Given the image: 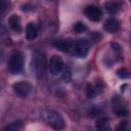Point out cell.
<instances>
[{"label":"cell","mask_w":131,"mask_h":131,"mask_svg":"<svg viewBox=\"0 0 131 131\" xmlns=\"http://www.w3.org/2000/svg\"><path fill=\"white\" fill-rule=\"evenodd\" d=\"M41 116L43 120L53 129L55 130H60L64 127V120L62 116L52 110H43L41 113Z\"/></svg>","instance_id":"1"},{"label":"cell","mask_w":131,"mask_h":131,"mask_svg":"<svg viewBox=\"0 0 131 131\" xmlns=\"http://www.w3.org/2000/svg\"><path fill=\"white\" fill-rule=\"evenodd\" d=\"M24 68V55L19 51H14L8 61V70L11 74H18Z\"/></svg>","instance_id":"2"},{"label":"cell","mask_w":131,"mask_h":131,"mask_svg":"<svg viewBox=\"0 0 131 131\" xmlns=\"http://www.w3.org/2000/svg\"><path fill=\"white\" fill-rule=\"evenodd\" d=\"M89 51V43L85 39H77L74 40L73 45V53L80 57H85Z\"/></svg>","instance_id":"3"},{"label":"cell","mask_w":131,"mask_h":131,"mask_svg":"<svg viewBox=\"0 0 131 131\" xmlns=\"http://www.w3.org/2000/svg\"><path fill=\"white\" fill-rule=\"evenodd\" d=\"M12 89H13V92L20 96V97H25L27 96L31 90H32V85L29 83V82H26V81H20V82H17L15 84L12 85Z\"/></svg>","instance_id":"4"},{"label":"cell","mask_w":131,"mask_h":131,"mask_svg":"<svg viewBox=\"0 0 131 131\" xmlns=\"http://www.w3.org/2000/svg\"><path fill=\"white\" fill-rule=\"evenodd\" d=\"M53 46L62 52H72L74 40L72 39H58L53 41Z\"/></svg>","instance_id":"5"},{"label":"cell","mask_w":131,"mask_h":131,"mask_svg":"<svg viewBox=\"0 0 131 131\" xmlns=\"http://www.w3.org/2000/svg\"><path fill=\"white\" fill-rule=\"evenodd\" d=\"M63 68V60L58 55H53L49 61V72L52 75H57Z\"/></svg>","instance_id":"6"},{"label":"cell","mask_w":131,"mask_h":131,"mask_svg":"<svg viewBox=\"0 0 131 131\" xmlns=\"http://www.w3.org/2000/svg\"><path fill=\"white\" fill-rule=\"evenodd\" d=\"M86 16L92 21H98L101 18V10L95 5H89L85 8Z\"/></svg>","instance_id":"7"},{"label":"cell","mask_w":131,"mask_h":131,"mask_svg":"<svg viewBox=\"0 0 131 131\" xmlns=\"http://www.w3.org/2000/svg\"><path fill=\"white\" fill-rule=\"evenodd\" d=\"M102 88H103V84L100 81L96 82L94 85L87 84V86L85 88V93H86L87 97L92 98V97H95L97 94L101 93L102 92Z\"/></svg>","instance_id":"8"},{"label":"cell","mask_w":131,"mask_h":131,"mask_svg":"<svg viewBox=\"0 0 131 131\" xmlns=\"http://www.w3.org/2000/svg\"><path fill=\"white\" fill-rule=\"evenodd\" d=\"M34 64H35V70L37 75L43 76L45 73V58L43 55H41V53H36L35 57H34Z\"/></svg>","instance_id":"9"},{"label":"cell","mask_w":131,"mask_h":131,"mask_svg":"<svg viewBox=\"0 0 131 131\" xmlns=\"http://www.w3.org/2000/svg\"><path fill=\"white\" fill-rule=\"evenodd\" d=\"M103 29L110 33H117L120 30V23L116 18H108L103 25Z\"/></svg>","instance_id":"10"},{"label":"cell","mask_w":131,"mask_h":131,"mask_svg":"<svg viewBox=\"0 0 131 131\" xmlns=\"http://www.w3.org/2000/svg\"><path fill=\"white\" fill-rule=\"evenodd\" d=\"M38 35V27L35 23H29L26 28V36L28 40H33Z\"/></svg>","instance_id":"11"},{"label":"cell","mask_w":131,"mask_h":131,"mask_svg":"<svg viewBox=\"0 0 131 131\" xmlns=\"http://www.w3.org/2000/svg\"><path fill=\"white\" fill-rule=\"evenodd\" d=\"M8 24H9V27L14 32H20L21 31V23H20V18L18 15L12 14L8 19Z\"/></svg>","instance_id":"12"},{"label":"cell","mask_w":131,"mask_h":131,"mask_svg":"<svg viewBox=\"0 0 131 131\" xmlns=\"http://www.w3.org/2000/svg\"><path fill=\"white\" fill-rule=\"evenodd\" d=\"M104 7H105V10H106L108 13L114 14V13H117L118 10L120 9L121 3H120L119 1H117V0H110V1L105 2Z\"/></svg>","instance_id":"13"},{"label":"cell","mask_w":131,"mask_h":131,"mask_svg":"<svg viewBox=\"0 0 131 131\" xmlns=\"http://www.w3.org/2000/svg\"><path fill=\"white\" fill-rule=\"evenodd\" d=\"M95 126L97 129H100V130H111V127L108 125V119L104 118V117L98 118Z\"/></svg>","instance_id":"14"},{"label":"cell","mask_w":131,"mask_h":131,"mask_svg":"<svg viewBox=\"0 0 131 131\" xmlns=\"http://www.w3.org/2000/svg\"><path fill=\"white\" fill-rule=\"evenodd\" d=\"M73 30H74L75 33L80 34V33L85 32V31L87 30V27H86V25H85L84 23H82V21H77V23L74 25Z\"/></svg>","instance_id":"15"},{"label":"cell","mask_w":131,"mask_h":131,"mask_svg":"<svg viewBox=\"0 0 131 131\" xmlns=\"http://www.w3.org/2000/svg\"><path fill=\"white\" fill-rule=\"evenodd\" d=\"M23 127V124L20 121H15V122H12L10 123L9 125H7L4 130H10V131H16V130H19L20 128Z\"/></svg>","instance_id":"16"},{"label":"cell","mask_w":131,"mask_h":131,"mask_svg":"<svg viewBox=\"0 0 131 131\" xmlns=\"http://www.w3.org/2000/svg\"><path fill=\"white\" fill-rule=\"evenodd\" d=\"M117 75H118V77L121 78V79H127V78H129L130 73H129V71H128L127 69L121 68V69H119V70L117 71Z\"/></svg>","instance_id":"17"},{"label":"cell","mask_w":131,"mask_h":131,"mask_svg":"<svg viewBox=\"0 0 131 131\" xmlns=\"http://www.w3.org/2000/svg\"><path fill=\"white\" fill-rule=\"evenodd\" d=\"M115 113L119 117H123V116H127L128 115V111L124 106H122V105H117L115 107Z\"/></svg>","instance_id":"18"},{"label":"cell","mask_w":131,"mask_h":131,"mask_svg":"<svg viewBox=\"0 0 131 131\" xmlns=\"http://www.w3.org/2000/svg\"><path fill=\"white\" fill-rule=\"evenodd\" d=\"M9 4H10L9 0H0V15L7 10V8L9 7Z\"/></svg>","instance_id":"19"},{"label":"cell","mask_w":131,"mask_h":131,"mask_svg":"<svg viewBox=\"0 0 131 131\" xmlns=\"http://www.w3.org/2000/svg\"><path fill=\"white\" fill-rule=\"evenodd\" d=\"M62 79H63L66 82H70V80H71V73H70L69 70H64V71H63Z\"/></svg>","instance_id":"20"},{"label":"cell","mask_w":131,"mask_h":131,"mask_svg":"<svg viewBox=\"0 0 131 131\" xmlns=\"http://www.w3.org/2000/svg\"><path fill=\"white\" fill-rule=\"evenodd\" d=\"M127 128V122L126 121H124V122H121L120 123V125L118 126V130H125Z\"/></svg>","instance_id":"21"},{"label":"cell","mask_w":131,"mask_h":131,"mask_svg":"<svg viewBox=\"0 0 131 131\" xmlns=\"http://www.w3.org/2000/svg\"><path fill=\"white\" fill-rule=\"evenodd\" d=\"M112 47H113L115 50H117V51H119V50L121 49V48H120V46H119L117 43H113V44H112Z\"/></svg>","instance_id":"22"}]
</instances>
